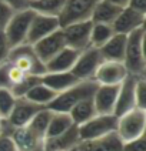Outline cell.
Listing matches in <instances>:
<instances>
[{
	"label": "cell",
	"instance_id": "6da1fadb",
	"mask_svg": "<svg viewBox=\"0 0 146 151\" xmlns=\"http://www.w3.org/2000/svg\"><path fill=\"white\" fill-rule=\"evenodd\" d=\"M145 27H140L128 34L123 64L130 76L146 77V56H145Z\"/></svg>",
	"mask_w": 146,
	"mask_h": 151
},
{
	"label": "cell",
	"instance_id": "7a4b0ae2",
	"mask_svg": "<svg viewBox=\"0 0 146 151\" xmlns=\"http://www.w3.org/2000/svg\"><path fill=\"white\" fill-rule=\"evenodd\" d=\"M99 84L94 80H83L76 83L73 87H70L65 91L59 93L50 104H47L46 109H49L53 113H69L73 106H76L79 101L92 99Z\"/></svg>",
	"mask_w": 146,
	"mask_h": 151
},
{
	"label": "cell",
	"instance_id": "3957f363",
	"mask_svg": "<svg viewBox=\"0 0 146 151\" xmlns=\"http://www.w3.org/2000/svg\"><path fill=\"white\" fill-rule=\"evenodd\" d=\"M10 64H13L15 67L22 70L27 76H34V77H42L46 74V67L44 63H42L39 57L36 56L32 44H20L16 46L10 50L9 60Z\"/></svg>",
	"mask_w": 146,
	"mask_h": 151
},
{
	"label": "cell",
	"instance_id": "277c9868",
	"mask_svg": "<svg viewBox=\"0 0 146 151\" xmlns=\"http://www.w3.org/2000/svg\"><path fill=\"white\" fill-rule=\"evenodd\" d=\"M146 130V110L133 109L118 117L116 134L122 143H128L145 135Z\"/></svg>",
	"mask_w": 146,
	"mask_h": 151
},
{
	"label": "cell",
	"instance_id": "5b68a950",
	"mask_svg": "<svg viewBox=\"0 0 146 151\" xmlns=\"http://www.w3.org/2000/svg\"><path fill=\"white\" fill-rule=\"evenodd\" d=\"M116 127L118 117L115 114H96L93 118L77 126V133L80 141H87L116 133Z\"/></svg>",
	"mask_w": 146,
	"mask_h": 151
},
{
	"label": "cell",
	"instance_id": "8992f818",
	"mask_svg": "<svg viewBox=\"0 0 146 151\" xmlns=\"http://www.w3.org/2000/svg\"><path fill=\"white\" fill-rule=\"evenodd\" d=\"M33 16L34 12L32 9H27L23 12H16L12 16V19L9 20L3 33L6 36L12 49L26 43V37L29 33V27H30V23L33 20Z\"/></svg>",
	"mask_w": 146,
	"mask_h": 151
},
{
	"label": "cell",
	"instance_id": "52a82bcc",
	"mask_svg": "<svg viewBox=\"0 0 146 151\" xmlns=\"http://www.w3.org/2000/svg\"><path fill=\"white\" fill-rule=\"evenodd\" d=\"M99 1L100 0H66L65 7L59 16L60 27L90 20L92 13Z\"/></svg>",
	"mask_w": 146,
	"mask_h": 151
},
{
	"label": "cell",
	"instance_id": "ba28073f",
	"mask_svg": "<svg viewBox=\"0 0 146 151\" xmlns=\"http://www.w3.org/2000/svg\"><path fill=\"white\" fill-rule=\"evenodd\" d=\"M103 63V57L100 54L99 49L89 47L86 50L79 53L75 66L72 68V73L75 74L77 80H93L94 74L97 71L99 66Z\"/></svg>",
	"mask_w": 146,
	"mask_h": 151
},
{
	"label": "cell",
	"instance_id": "9c48e42d",
	"mask_svg": "<svg viewBox=\"0 0 146 151\" xmlns=\"http://www.w3.org/2000/svg\"><path fill=\"white\" fill-rule=\"evenodd\" d=\"M92 22H77L72 24L63 26L62 33L65 37L66 46L77 51H83L90 47V30H92Z\"/></svg>",
	"mask_w": 146,
	"mask_h": 151
},
{
	"label": "cell",
	"instance_id": "30bf717a",
	"mask_svg": "<svg viewBox=\"0 0 146 151\" xmlns=\"http://www.w3.org/2000/svg\"><path fill=\"white\" fill-rule=\"evenodd\" d=\"M128 76V70L122 61H103L93 80L99 86H120Z\"/></svg>",
	"mask_w": 146,
	"mask_h": 151
},
{
	"label": "cell",
	"instance_id": "8fae6325",
	"mask_svg": "<svg viewBox=\"0 0 146 151\" xmlns=\"http://www.w3.org/2000/svg\"><path fill=\"white\" fill-rule=\"evenodd\" d=\"M32 47H33L36 56L39 57V60L46 64L60 50H63L66 47V42H65V37H63V33H62V29L53 32L46 37H43L42 40L32 44Z\"/></svg>",
	"mask_w": 146,
	"mask_h": 151
},
{
	"label": "cell",
	"instance_id": "7c38bea8",
	"mask_svg": "<svg viewBox=\"0 0 146 151\" xmlns=\"http://www.w3.org/2000/svg\"><path fill=\"white\" fill-rule=\"evenodd\" d=\"M145 22L146 13L133 10L130 7H125L122 9V12L115 19V22L112 23V29H113L115 33L128 36L137 29L145 27Z\"/></svg>",
	"mask_w": 146,
	"mask_h": 151
},
{
	"label": "cell",
	"instance_id": "4fadbf2b",
	"mask_svg": "<svg viewBox=\"0 0 146 151\" xmlns=\"http://www.w3.org/2000/svg\"><path fill=\"white\" fill-rule=\"evenodd\" d=\"M43 109H44L43 106H37V104H34L32 101L26 100L25 97H17L15 107L12 110L10 116L7 117V123L10 124L12 128L25 127Z\"/></svg>",
	"mask_w": 146,
	"mask_h": 151
},
{
	"label": "cell",
	"instance_id": "5bb4252c",
	"mask_svg": "<svg viewBox=\"0 0 146 151\" xmlns=\"http://www.w3.org/2000/svg\"><path fill=\"white\" fill-rule=\"evenodd\" d=\"M139 77L129 74L123 83L119 86V91H118V99L115 104L113 114L116 117H120L122 114L128 113L130 110L136 109V99H135V88H136V81Z\"/></svg>",
	"mask_w": 146,
	"mask_h": 151
},
{
	"label": "cell",
	"instance_id": "9a60e30c",
	"mask_svg": "<svg viewBox=\"0 0 146 151\" xmlns=\"http://www.w3.org/2000/svg\"><path fill=\"white\" fill-rule=\"evenodd\" d=\"M60 23L57 17H50V16H43V14H37L34 13L33 20L29 27V33L26 37V43L27 44H34L39 40H42L43 37L52 34L53 32L59 30Z\"/></svg>",
	"mask_w": 146,
	"mask_h": 151
},
{
	"label": "cell",
	"instance_id": "2e32d148",
	"mask_svg": "<svg viewBox=\"0 0 146 151\" xmlns=\"http://www.w3.org/2000/svg\"><path fill=\"white\" fill-rule=\"evenodd\" d=\"M119 86H97L93 97V104L97 114H113Z\"/></svg>",
	"mask_w": 146,
	"mask_h": 151
},
{
	"label": "cell",
	"instance_id": "e0dca14e",
	"mask_svg": "<svg viewBox=\"0 0 146 151\" xmlns=\"http://www.w3.org/2000/svg\"><path fill=\"white\" fill-rule=\"evenodd\" d=\"M79 143L80 138L77 133V126H73L66 133L57 137L46 138L43 144V151H72L76 148Z\"/></svg>",
	"mask_w": 146,
	"mask_h": 151
},
{
	"label": "cell",
	"instance_id": "ac0fdd59",
	"mask_svg": "<svg viewBox=\"0 0 146 151\" xmlns=\"http://www.w3.org/2000/svg\"><path fill=\"white\" fill-rule=\"evenodd\" d=\"M12 140L16 145L17 151H43L44 140L39 138L36 134H33L27 126L15 128L12 131Z\"/></svg>",
	"mask_w": 146,
	"mask_h": 151
},
{
	"label": "cell",
	"instance_id": "d6986e66",
	"mask_svg": "<svg viewBox=\"0 0 146 151\" xmlns=\"http://www.w3.org/2000/svg\"><path fill=\"white\" fill-rule=\"evenodd\" d=\"M80 51L65 47L63 50H60L53 59H50L46 64V73H65V71H72V68L76 63Z\"/></svg>",
	"mask_w": 146,
	"mask_h": 151
},
{
	"label": "cell",
	"instance_id": "ffe728a7",
	"mask_svg": "<svg viewBox=\"0 0 146 151\" xmlns=\"http://www.w3.org/2000/svg\"><path fill=\"white\" fill-rule=\"evenodd\" d=\"M123 143L120 141L116 133L108 134L96 140L80 141L75 151H122Z\"/></svg>",
	"mask_w": 146,
	"mask_h": 151
},
{
	"label": "cell",
	"instance_id": "44dd1931",
	"mask_svg": "<svg viewBox=\"0 0 146 151\" xmlns=\"http://www.w3.org/2000/svg\"><path fill=\"white\" fill-rule=\"evenodd\" d=\"M126 37L125 34L115 33L110 37V40L103 44L99 49L103 57V61H122L125 57V49H126Z\"/></svg>",
	"mask_w": 146,
	"mask_h": 151
},
{
	"label": "cell",
	"instance_id": "7402d4cb",
	"mask_svg": "<svg viewBox=\"0 0 146 151\" xmlns=\"http://www.w3.org/2000/svg\"><path fill=\"white\" fill-rule=\"evenodd\" d=\"M80 80H77L72 71H65V73H46L40 77V83L47 86L50 90L54 93H62L73 87Z\"/></svg>",
	"mask_w": 146,
	"mask_h": 151
},
{
	"label": "cell",
	"instance_id": "603a6c76",
	"mask_svg": "<svg viewBox=\"0 0 146 151\" xmlns=\"http://www.w3.org/2000/svg\"><path fill=\"white\" fill-rule=\"evenodd\" d=\"M122 7H118L115 4H112L110 1L108 0H100L96 7H94L92 17H90V22L92 23H102V24H110L115 22V19L118 17Z\"/></svg>",
	"mask_w": 146,
	"mask_h": 151
},
{
	"label": "cell",
	"instance_id": "cb8c5ba5",
	"mask_svg": "<svg viewBox=\"0 0 146 151\" xmlns=\"http://www.w3.org/2000/svg\"><path fill=\"white\" fill-rule=\"evenodd\" d=\"M96 114L97 113H96V109H94V104L92 99H86V100L79 101L76 106H73L70 109V111H69V116H70L75 126L83 124L87 120L93 118Z\"/></svg>",
	"mask_w": 146,
	"mask_h": 151
},
{
	"label": "cell",
	"instance_id": "d4e9b609",
	"mask_svg": "<svg viewBox=\"0 0 146 151\" xmlns=\"http://www.w3.org/2000/svg\"><path fill=\"white\" fill-rule=\"evenodd\" d=\"M75 126L72 118L69 116V113H53L50 118V123L47 127V131H46V138H53V137H57V135L66 133L69 128Z\"/></svg>",
	"mask_w": 146,
	"mask_h": 151
},
{
	"label": "cell",
	"instance_id": "484cf974",
	"mask_svg": "<svg viewBox=\"0 0 146 151\" xmlns=\"http://www.w3.org/2000/svg\"><path fill=\"white\" fill-rule=\"evenodd\" d=\"M56 96H57V93L50 90L47 86H44L43 83H37V84H34L23 97H25L26 100L37 104V106L47 107V104H50Z\"/></svg>",
	"mask_w": 146,
	"mask_h": 151
},
{
	"label": "cell",
	"instance_id": "4316f807",
	"mask_svg": "<svg viewBox=\"0 0 146 151\" xmlns=\"http://www.w3.org/2000/svg\"><path fill=\"white\" fill-rule=\"evenodd\" d=\"M65 1L66 0H36L29 4V9H32L37 14L59 19L60 13L65 7Z\"/></svg>",
	"mask_w": 146,
	"mask_h": 151
},
{
	"label": "cell",
	"instance_id": "83f0119b",
	"mask_svg": "<svg viewBox=\"0 0 146 151\" xmlns=\"http://www.w3.org/2000/svg\"><path fill=\"white\" fill-rule=\"evenodd\" d=\"M52 114H53V111H50L49 109L44 107V109L40 110V111H39V113L29 121L27 128H29L33 134L37 135L39 138L44 140L46 131H47V127H49V123H50Z\"/></svg>",
	"mask_w": 146,
	"mask_h": 151
},
{
	"label": "cell",
	"instance_id": "f1b7e54d",
	"mask_svg": "<svg viewBox=\"0 0 146 151\" xmlns=\"http://www.w3.org/2000/svg\"><path fill=\"white\" fill-rule=\"evenodd\" d=\"M115 34L110 24H102V23H93L90 30V47L100 49L108 40Z\"/></svg>",
	"mask_w": 146,
	"mask_h": 151
},
{
	"label": "cell",
	"instance_id": "f546056e",
	"mask_svg": "<svg viewBox=\"0 0 146 151\" xmlns=\"http://www.w3.org/2000/svg\"><path fill=\"white\" fill-rule=\"evenodd\" d=\"M16 97L9 88H0V118L7 120L12 110L15 107Z\"/></svg>",
	"mask_w": 146,
	"mask_h": 151
},
{
	"label": "cell",
	"instance_id": "4dcf8cb0",
	"mask_svg": "<svg viewBox=\"0 0 146 151\" xmlns=\"http://www.w3.org/2000/svg\"><path fill=\"white\" fill-rule=\"evenodd\" d=\"M135 99H136V109L146 110V77H139L135 88Z\"/></svg>",
	"mask_w": 146,
	"mask_h": 151
},
{
	"label": "cell",
	"instance_id": "1f68e13d",
	"mask_svg": "<svg viewBox=\"0 0 146 151\" xmlns=\"http://www.w3.org/2000/svg\"><path fill=\"white\" fill-rule=\"evenodd\" d=\"M7 78H9V83H10V90H12L13 87L19 86L20 83H23L27 78V74H25L22 70H19L17 67H15L13 64H10L7 61Z\"/></svg>",
	"mask_w": 146,
	"mask_h": 151
},
{
	"label": "cell",
	"instance_id": "d6a6232c",
	"mask_svg": "<svg viewBox=\"0 0 146 151\" xmlns=\"http://www.w3.org/2000/svg\"><path fill=\"white\" fill-rule=\"evenodd\" d=\"M13 14H15V12L9 7L3 0H0V32H3L6 29L9 20L12 19Z\"/></svg>",
	"mask_w": 146,
	"mask_h": 151
},
{
	"label": "cell",
	"instance_id": "836d02e7",
	"mask_svg": "<svg viewBox=\"0 0 146 151\" xmlns=\"http://www.w3.org/2000/svg\"><path fill=\"white\" fill-rule=\"evenodd\" d=\"M122 151H146V138L145 135L139 137L136 140H132L128 143H123Z\"/></svg>",
	"mask_w": 146,
	"mask_h": 151
},
{
	"label": "cell",
	"instance_id": "e575fe53",
	"mask_svg": "<svg viewBox=\"0 0 146 151\" xmlns=\"http://www.w3.org/2000/svg\"><path fill=\"white\" fill-rule=\"evenodd\" d=\"M10 50H12V47H10V44H9L6 36H4L3 32H0V64L6 63L9 60Z\"/></svg>",
	"mask_w": 146,
	"mask_h": 151
},
{
	"label": "cell",
	"instance_id": "d590c367",
	"mask_svg": "<svg viewBox=\"0 0 146 151\" xmlns=\"http://www.w3.org/2000/svg\"><path fill=\"white\" fill-rule=\"evenodd\" d=\"M9 7L12 9L15 13L16 12H23V10H27L29 9V0H3Z\"/></svg>",
	"mask_w": 146,
	"mask_h": 151
},
{
	"label": "cell",
	"instance_id": "8d00e7d4",
	"mask_svg": "<svg viewBox=\"0 0 146 151\" xmlns=\"http://www.w3.org/2000/svg\"><path fill=\"white\" fill-rule=\"evenodd\" d=\"M0 151H17L10 135H0Z\"/></svg>",
	"mask_w": 146,
	"mask_h": 151
},
{
	"label": "cell",
	"instance_id": "74e56055",
	"mask_svg": "<svg viewBox=\"0 0 146 151\" xmlns=\"http://www.w3.org/2000/svg\"><path fill=\"white\" fill-rule=\"evenodd\" d=\"M128 7L137 10V12H142V13H146V0H129Z\"/></svg>",
	"mask_w": 146,
	"mask_h": 151
},
{
	"label": "cell",
	"instance_id": "f35d334b",
	"mask_svg": "<svg viewBox=\"0 0 146 151\" xmlns=\"http://www.w3.org/2000/svg\"><path fill=\"white\" fill-rule=\"evenodd\" d=\"M108 1H110L112 4H115V6H118V7H128L129 4V0H108Z\"/></svg>",
	"mask_w": 146,
	"mask_h": 151
},
{
	"label": "cell",
	"instance_id": "ab89813d",
	"mask_svg": "<svg viewBox=\"0 0 146 151\" xmlns=\"http://www.w3.org/2000/svg\"><path fill=\"white\" fill-rule=\"evenodd\" d=\"M3 126H4V120L0 118V135L3 134Z\"/></svg>",
	"mask_w": 146,
	"mask_h": 151
},
{
	"label": "cell",
	"instance_id": "60d3db41",
	"mask_svg": "<svg viewBox=\"0 0 146 151\" xmlns=\"http://www.w3.org/2000/svg\"><path fill=\"white\" fill-rule=\"evenodd\" d=\"M32 1H36V0H29V3H32Z\"/></svg>",
	"mask_w": 146,
	"mask_h": 151
},
{
	"label": "cell",
	"instance_id": "b9f144b4",
	"mask_svg": "<svg viewBox=\"0 0 146 151\" xmlns=\"http://www.w3.org/2000/svg\"><path fill=\"white\" fill-rule=\"evenodd\" d=\"M72 151H73V150H72Z\"/></svg>",
	"mask_w": 146,
	"mask_h": 151
}]
</instances>
